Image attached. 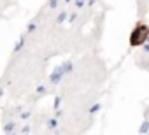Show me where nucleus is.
Segmentation results:
<instances>
[{
  "mask_svg": "<svg viewBox=\"0 0 149 135\" xmlns=\"http://www.w3.org/2000/svg\"><path fill=\"white\" fill-rule=\"evenodd\" d=\"M147 37H149V26L139 23L135 26V30L132 32V35H130V44L132 46H140L142 42H146Z\"/></svg>",
  "mask_w": 149,
  "mask_h": 135,
  "instance_id": "1",
  "label": "nucleus"
}]
</instances>
